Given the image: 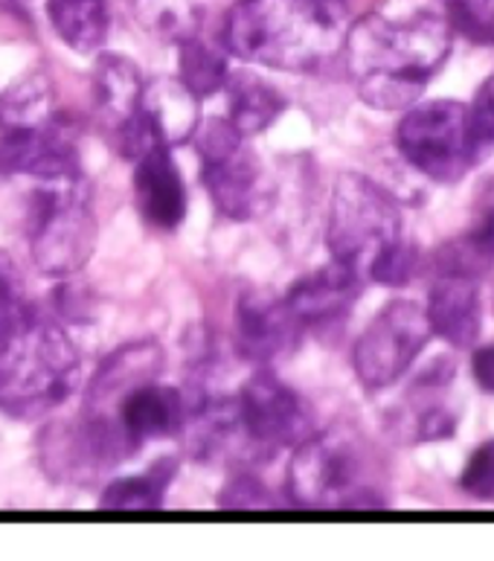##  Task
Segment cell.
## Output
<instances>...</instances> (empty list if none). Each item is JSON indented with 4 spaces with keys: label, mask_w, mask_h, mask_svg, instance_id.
<instances>
[{
    "label": "cell",
    "mask_w": 494,
    "mask_h": 561,
    "mask_svg": "<svg viewBox=\"0 0 494 561\" xmlns=\"http://www.w3.org/2000/svg\"><path fill=\"white\" fill-rule=\"evenodd\" d=\"M175 474V462L160 460L142 474L114 480L105 486L100 497V506L105 512H154L166 497L169 480Z\"/></svg>",
    "instance_id": "obj_23"
},
{
    "label": "cell",
    "mask_w": 494,
    "mask_h": 561,
    "mask_svg": "<svg viewBox=\"0 0 494 561\" xmlns=\"http://www.w3.org/2000/svg\"><path fill=\"white\" fill-rule=\"evenodd\" d=\"M422 271V253L416 244L404 242H393L390 248L378 253L372 265L367 268V277L378 285H387V288H402L411 279L420 277Z\"/></svg>",
    "instance_id": "obj_26"
},
{
    "label": "cell",
    "mask_w": 494,
    "mask_h": 561,
    "mask_svg": "<svg viewBox=\"0 0 494 561\" xmlns=\"http://www.w3.org/2000/svg\"><path fill=\"white\" fill-rule=\"evenodd\" d=\"M135 202L140 218L154 230H175L186 218V186L172 149H160L135 160Z\"/></svg>",
    "instance_id": "obj_15"
},
{
    "label": "cell",
    "mask_w": 494,
    "mask_h": 561,
    "mask_svg": "<svg viewBox=\"0 0 494 561\" xmlns=\"http://www.w3.org/2000/svg\"><path fill=\"white\" fill-rule=\"evenodd\" d=\"M53 306L65 323H88L93 314V297L79 283H61L56 288Z\"/></svg>",
    "instance_id": "obj_31"
},
{
    "label": "cell",
    "mask_w": 494,
    "mask_h": 561,
    "mask_svg": "<svg viewBox=\"0 0 494 561\" xmlns=\"http://www.w3.org/2000/svg\"><path fill=\"white\" fill-rule=\"evenodd\" d=\"M233 399L239 445L256 457H274L311 434L309 404L271 373H256Z\"/></svg>",
    "instance_id": "obj_9"
},
{
    "label": "cell",
    "mask_w": 494,
    "mask_h": 561,
    "mask_svg": "<svg viewBox=\"0 0 494 561\" xmlns=\"http://www.w3.org/2000/svg\"><path fill=\"white\" fill-rule=\"evenodd\" d=\"M360 288H364V277L358 271L332 260L323 268L297 279L283 297V302L285 309L291 311V318L300 323L302 332H309V329L344 320L358 300Z\"/></svg>",
    "instance_id": "obj_11"
},
{
    "label": "cell",
    "mask_w": 494,
    "mask_h": 561,
    "mask_svg": "<svg viewBox=\"0 0 494 561\" xmlns=\"http://www.w3.org/2000/svg\"><path fill=\"white\" fill-rule=\"evenodd\" d=\"M460 489L480 503H494V439L471 454L462 469Z\"/></svg>",
    "instance_id": "obj_29"
},
{
    "label": "cell",
    "mask_w": 494,
    "mask_h": 561,
    "mask_svg": "<svg viewBox=\"0 0 494 561\" xmlns=\"http://www.w3.org/2000/svg\"><path fill=\"white\" fill-rule=\"evenodd\" d=\"M469 230L494 253V181L480 190L478 204H474V225Z\"/></svg>",
    "instance_id": "obj_32"
},
{
    "label": "cell",
    "mask_w": 494,
    "mask_h": 561,
    "mask_svg": "<svg viewBox=\"0 0 494 561\" xmlns=\"http://www.w3.org/2000/svg\"><path fill=\"white\" fill-rule=\"evenodd\" d=\"M79 172V126L61 111L33 126H0V175H26L42 184Z\"/></svg>",
    "instance_id": "obj_10"
},
{
    "label": "cell",
    "mask_w": 494,
    "mask_h": 561,
    "mask_svg": "<svg viewBox=\"0 0 494 561\" xmlns=\"http://www.w3.org/2000/svg\"><path fill=\"white\" fill-rule=\"evenodd\" d=\"M142 91H146V82H142L135 61L117 56V53H102L96 70H93V96H96L102 114L114 123V128L140 108Z\"/></svg>",
    "instance_id": "obj_19"
},
{
    "label": "cell",
    "mask_w": 494,
    "mask_h": 561,
    "mask_svg": "<svg viewBox=\"0 0 494 561\" xmlns=\"http://www.w3.org/2000/svg\"><path fill=\"white\" fill-rule=\"evenodd\" d=\"M96 251L91 186L79 175L42 181L30 210V253L47 277H76Z\"/></svg>",
    "instance_id": "obj_5"
},
{
    "label": "cell",
    "mask_w": 494,
    "mask_h": 561,
    "mask_svg": "<svg viewBox=\"0 0 494 561\" xmlns=\"http://www.w3.org/2000/svg\"><path fill=\"white\" fill-rule=\"evenodd\" d=\"M177 44H181L177 47V82L189 93H195L198 100L225 91L227 79H230V65H227L225 53L198 35H186L184 42Z\"/></svg>",
    "instance_id": "obj_22"
},
{
    "label": "cell",
    "mask_w": 494,
    "mask_h": 561,
    "mask_svg": "<svg viewBox=\"0 0 494 561\" xmlns=\"http://www.w3.org/2000/svg\"><path fill=\"white\" fill-rule=\"evenodd\" d=\"M0 3H7V7H15V0H0Z\"/></svg>",
    "instance_id": "obj_34"
},
{
    "label": "cell",
    "mask_w": 494,
    "mask_h": 561,
    "mask_svg": "<svg viewBox=\"0 0 494 561\" xmlns=\"http://www.w3.org/2000/svg\"><path fill=\"white\" fill-rule=\"evenodd\" d=\"M469 108V137L478 160L494 149V76L480 82Z\"/></svg>",
    "instance_id": "obj_28"
},
{
    "label": "cell",
    "mask_w": 494,
    "mask_h": 561,
    "mask_svg": "<svg viewBox=\"0 0 494 561\" xmlns=\"http://www.w3.org/2000/svg\"><path fill=\"white\" fill-rule=\"evenodd\" d=\"M288 494L306 510H381L387 503L378 457L367 439L346 425L309 434L294 445Z\"/></svg>",
    "instance_id": "obj_3"
},
{
    "label": "cell",
    "mask_w": 494,
    "mask_h": 561,
    "mask_svg": "<svg viewBox=\"0 0 494 561\" xmlns=\"http://www.w3.org/2000/svg\"><path fill=\"white\" fill-rule=\"evenodd\" d=\"M47 18L70 50L93 53L108 38V0H47Z\"/></svg>",
    "instance_id": "obj_21"
},
{
    "label": "cell",
    "mask_w": 494,
    "mask_h": 561,
    "mask_svg": "<svg viewBox=\"0 0 494 561\" xmlns=\"http://www.w3.org/2000/svg\"><path fill=\"white\" fill-rule=\"evenodd\" d=\"M225 88L230 93V114H227V119L239 128L242 137L265 131V128L277 123L279 114L285 111L283 93L256 73H230Z\"/></svg>",
    "instance_id": "obj_20"
},
{
    "label": "cell",
    "mask_w": 494,
    "mask_h": 561,
    "mask_svg": "<svg viewBox=\"0 0 494 561\" xmlns=\"http://www.w3.org/2000/svg\"><path fill=\"white\" fill-rule=\"evenodd\" d=\"M82 358L59 323L38 320L0 364V408L12 420L56 411L79 385Z\"/></svg>",
    "instance_id": "obj_4"
},
{
    "label": "cell",
    "mask_w": 494,
    "mask_h": 561,
    "mask_svg": "<svg viewBox=\"0 0 494 561\" xmlns=\"http://www.w3.org/2000/svg\"><path fill=\"white\" fill-rule=\"evenodd\" d=\"M202 178L216 210L225 218L248 221L260 213L262 172L244 142L230 154L202 160Z\"/></svg>",
    "instance_id": "obj_17"
},
{
    "label": "cell",
    "mask_w": 494,
    "mask_h": 561,
    "mask_svg": "<svg viewBox=\"0 0 494 561\" xmlns=\"http://www.w3.org/2000/svg\"><path fill=\"white\" fill-rule=\"evenodd\" d=\"M344 38V0H239L225 24L227 50L277 70H318Z\"/></svg>",
    "instance_id": "obj_2"
},
{
    "label": "cell",
    "mask_w": 494,
    "mask_h": 561,
    "mask_svg": "<svg viewBox=\"0 0 494 561\" xmlns=\"http://www.w3.org/2000/svg\"><path fill=\"white\" fill-rule=\"evenodd\" d=\"M306 335L283 300L265 294H242L235 302V350L251 364H271L300 344Z\"/></svg>",
    "instance_id": "obj_12"
},
{
    "label": "cell",
    "mask_w": 494,
    "mask_h": 561,
    "mask_svg": "<svg viewBox=\"0 0 494 561\" xmlns=\"http://www.w3.org/2000/svg\"><path fill=\"white\" fill-rule=\"evenodd\" d=\"M425 318L430 335L443 337L445 344L457 350H469L478 344L480 329H483L478 279L436 277L427 294Z\"/></svg>",
    "instance_id": "obj_16"
},
{
    "label": "cell",
    "mask_w": 494,
    "mask_h": 561,
    "mask_svg": "<svg viewBox=\"0 0 494 561\" xmlns=\"http://www.w3.org/2000/svg\"><path fill=\"white\" fill-rule=\"evenodd\" d=\"M163 369V352L158 344H128L111 355L91 381L88 399H84L82 416L111 425V416L123 402V396L131 393L135 387L154 381Z\"/></svg>",
    "instance_id": "obj_13"
},
{
    "label": "cell",
    "mask_w": 494,
    "mask_h": 561,
    "mask_svg": "<svg viewBox=\"0 0 494 561\" xmlns=\"http://www.w3.org/2000/svg\"><path fill=\"white\" fill-rule=\"evenodd\" d=\"M140 108L154 119L169 149L193 140L195 128H198V96L186 91L177 79H160L154 84H146Z\"/></svg>",
    "instance_id": "obj_18"
},
{
    "label": "cell",
    "mask_w": 494,
    "mask_h": 561,
    "mask_svg": "<svg viewBox=\"0 0 494 561\" xmlns=\"http://www.w3.org/2000/svg\"><path fill=\"white\" fill-rule=\"evenodd\" d=\"M402 239V213L384 186L364 175H341L329 207L326 244L332 260L367 277L378 253Z\"/></svg>",
    "instance_id": "obj_6"
},
{
    "label": "cell",
    "mask_w": 494,
    "mask_h": 561,
    "mask_svg": "<svg viewBox=\"0 0 494 561\" xmlns=\"http://www.w3.org/2000/svg\"><path fill=\"white\" fill-rule=\"evenodd\" d=\"M430 327L413 300H393L369 320L353 352L355 376L367 390H384L413 367L425 350Z\"/></svg>",
    "instance_id": "obj_8"
},
{
    "label": "cell",
    "mask_w": 494,
    "mask_h": 561,
    "mask_svg": "<svg viewBox=\"0 0 494 561\" xmlns=\"http://www.w3.org/2000/svg\"><path fill=\"white\" fill-rule=\"evenodd\" d=\"M184 416L186 399L181 390L146 381V385L123 396V402L117 404V411L111 416V425L117 427L128 448L137 451L142 443L177 434L184 425Z\"/></svg>",
    "instance_id": "obj_14"
},
{
    "label": "cell",
    "mask_w": 494,
    "mask_h": 561,
    "mask_svg": "<svg viewBox=\"0 0 494 561\" xmlns=\"http://www.w3.org/2000/svg\"><path fill=\"white\" fill-rule=\"evenodd\" d=\"M494 268V253L489 251L486 244L480 242L478 236L462 233L448 242L434 253V271L436 277H466V279H480L483 274Z\"/></svg>",
    "instance_id": "obj_24"
},
{
    "label": "cell",
    "mask_w": 494,
    "mask_h": 561,
    "mask_svg": "<svg viewBox=\"0 0 494 561\" xmlns=\"http://www.w3.org/2000/svg\"><path fill=\"white\" fill-rule=\"evenodd\" d=\"M218 503H221L225 510H271V506H274L268 489L262 486L256 478H251V474H239V478L221 492Z\"/></svg>",
    "instance_id": "obj_30"
},
{
    "label": "cell",
    "mask_w": 494,
    "mask_h": 561,
    "mask_svg": "<svg viewBox=\"0 0 494 561\" xmlns=\"http://www.w3.org/2000/svg\"><path fill=\"white\" fill-rule=\"evenodd\" d=\"M445 21L466 42L494 47V0H448Z\"/></svg>",
    "instance_id": "obj_25"
},
{
    "label": "cell",
    "mask_w": 494,
    "mask_h": 561,
    "mask_svg": "<svg viewBox=\"0 0 494 561\" xmlns=\"http://www.w3.org/2000/svg\"><path fill=\"white\" fill-rule=\"evenodd\" d=\"M451 42V26L436 12H372L346 30V68L369 108L402 111L411 108L439 73Z\"/></svg>",
    "instance_id": "obj_1"
},
{
    "label": "cell",
    "mask_w": 494,
    "mask_h": 561,
    "mask_svg": "<svg viewBox=\"0 0 494 561\" xmlns=\"http://www.w3.org/2000/svg\"><path fill=\"white\" fill-rule=\"evenodd\" d=\"M471 376L480 385V390L494 393V344L474 350V355H471Z\"/></svg>",
    "instance_id": "obj_33"
},
{
    "label": "cell",
    "mask_w": 494,
    "mask_h": 561,
    "mask_svg": "<svg viewBox=\"0 0 494 561\" xmlns=\"http://www.w3.org/2000/svg\"><path fill=\"white\" fill-rule=\"evenodd\" d=\"M402 158L436 184H457L478 163L469 137V108L462 102L436 100L416 105L395 128Z\"/></svg>",
    "instance_id": "obj_7"
},
{
    "label": "cell",
    "mask_w": 494,
    "mask_h": 561,
    "mask_svg": "<svg viewBox=\"0 0 494 561\" xmlns=\"http://www.w3.org/2000/svg\"><path fill=\"white\" fill-rule=\"evenodd\" d=\"M140 24L175 42L193 35V9L184 7L181 0H140Z\"/></svg>",
    "instance_id": "obj_27"
}]
</instances>
